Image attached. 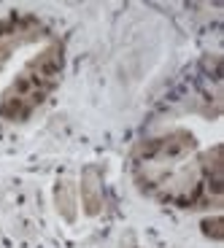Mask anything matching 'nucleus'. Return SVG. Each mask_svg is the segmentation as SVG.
<instances>
[{
  "label": "nucleus",
  "instance_id": "nucleus-1",
  "mask_svg": "<svg viewBox=\"0 0 224 248\" xmlns=\"http://www.w3.org/2000/svg\"><path fill=\"white\" fill-rule=\"evenodd\" d=\"M65 68L63 38L35 14L0 19V116L25 122L51 97Z\"/></svg>",
  "mask_w": 224,
  "mask_h": 248
},
{
  "label": "nucleus",
  "instance_id": "nucleus-2",
  "mask_svg": "<svg viewBox=\"0 0 224 248\" xmlns=\"http://www.w3.org/2000/svg\"><path fill=\"white\" fill-rule=\"evenodd\" d=\"M132 170L141 189L160 202L197 208L222 200L219 143L206 149L181 127L144 138L132 156Z\"/></svg>",
  "mask_w": 224,
  "mask_h": 248
}]
</instances>
